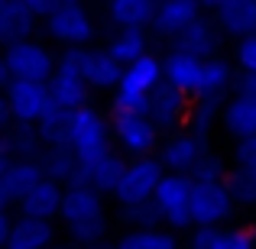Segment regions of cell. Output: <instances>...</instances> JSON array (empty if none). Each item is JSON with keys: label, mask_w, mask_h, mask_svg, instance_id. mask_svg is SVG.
<instances>
[{"label": "cell", "mask_w": 256, "mask_h": 249, "mask_svg": "<svg viewBox=\"0 0 256 249\" xmlns=\"http://www.w3.org/2000/svg\"><path fill=\"white\" fill-rule=\"evenodd\" d=\"M227 175H230V165H227V159L220 156V152L208 149L204 156L198 159V165H194V172L188 175L192 181H201V185H224Z\"/></svg>", "instance_id": "34"}, {"label": "cell", "mask_w": 256, "mask_h": 249, "mask_svg": "<svg viewBox=\"0 0 256 249\" xmlns=\"http://www.w3.org/2000/svg\"><path fill=\"white\" fill-rule=\"evenodd\" d=\"M56 224L52 220H32V217H16L13 220L6 249H52L56 246Z\"/></svg>", "instance_id": "25"}, {"label": "cell", "mask_w": 256, "mask_h": 249, "mask_svg": "<svg viewBox=\"0 0 256 249\" xmlns=\"http://www.w3.org/2000/svg\"><path fill=\"white\" fill-rule=\"evenodd\" d=\"M114 249H182V240L172 230H124L114 240Z\"/></svg>", "instance_id": "30"}, {"label": "cell", "mask_w": 256, "mask_h": 249, "mask_svg": "<svg viewBox=\"0 0 256 249\" xmlns=\"http://www.w3.org/2000/svg\"><path fill=\"white\" fill-rule=\"evenodd\" d=\"M166 178V168L159 165V159H136V162L126 165V175L120 181V188L114 191V201H117L120 211H133V207L152 204L156 198L159 181Z\"/></svg>", "instance_id": "7"}, {"label": "cell", "mask_w": 256, "mask_h": 249, "mask_svg": "<svg viewBox=\"0 0 256 249\" xmlns=\"http://www.w3.org/2000/svg\"><path fill=\"white\" fill-rule=\"evenodd\" d=\"M62 201H65V188L58 181L42 178L23 201L16 204L20 217H32V220H52L56 224L58 211H62Z\"/></svg>", "instance_id": "23"}, {"label": "cell", "mask_w": 256, "mask_h": 249, "mask_svg": "<svg viewBox=\"0 0 256 249\" xmlns=\"http://www.w3.org/2000/svg\"><path fill=\"white\" fill-rule=\"evenodd\" d=\"M82 75L91 91H117L120 78H124V65L104 45H91V49H82Z\"/></svg>", "instance_id": "19"}, {"label": "cell", "mask_w": 256, "mask_h": 249, "mask_svg": "<svg viewBox=\"0 0 256 249\" xmlns=\"http://www.w3.org/2000/svg\"><path fill=\"white\" fill-rule=\"evenodd\" d=\"M126 165H130V159L114 149L110 156H104L100 162H94L88 168V188H94V191L104 194V198L107 194L114 198V191L120 188V181H124V175H126Z\"/></svg>", "instance_id": "28"}, {"label": "cell", "mask_w": 256, "mask_h": 249, "mask_svg": "<svg viewBox=\"0 0 256 249\" xmlns=\"http://www.w3.org/2000/svg\"><path fill=\"white\" fill-rule=\"evenodd\" d=\"M234 55H237V68H244V75L253 78V75H256V36L240 39Z\"/></svg>", "instance_id": "38"}, {"label": "cell", "mask_w": 256, "mask_h": 249, "mask_svg": "<svg viewBox=\"0 0 256 249\" xmlns=\"http://www.w3.org/2000/svg\"><path fill=\"white\" fill-rule=\"evenodd\" d=\"M36 26L42 23L30 13L26 0H0V49H10V45L32 39Z\"/></svg>", "instance_id": "21"}, {"label": "cell", "mask_w": 256, "mask_h": 249, "mask_svg": "<svg viewBox=\"0 0 256 249\" xmlns=\"http://www.w3.org/2000/svg\"><path fill=\"white\" fill-rule=\"evenodd\" d=\"M156 10L159 3L152 0H110L104 6V19L114 26V32H150Z\"/></svg>", "instance_id": "18"}, {"label": "cell", "mask_w": 256, "mask_h": 249, "mask_svg": "<svg viewBox=\"0 0 256 249\" xmlns=\"http://www.w3.org/2000/svg\"><path fill=\"white\" fill-rule=\"evenodd\" d=\"M192 188H194V181L188 175H166L159 181L152 204H156L159 220H162L166 230H172V233L194 230V224H192Z\"/></svg>", "instance_id": "6"}, {"label": "cell", "mask_w": 256, "mask_h": 249, "mask_svg": "<svg viewBox=\"0 0 256 249\" xmlns=\"http://www.w3.org/2000/svg\"><path fill=\"white\" fill-rule=\"evenodd\" d=\"M230 156H234V168L256 175V136L253 139H244V143H234Z\"/></svg>", "instance_id": "37"}, {"label": "cell", "mask_w": 256, "mask_h": 249, "mask_svg": "<svg viewBox=\"0 0 256 249\" xmlns=\"http://www.w3.org/2000/svg\"><path fill=\"white\" fill-rule=\"evenodd\" d=\"M58 220L65 224L75 249H100L110 233V214L104 207V194L94 188H65V201Z\"/></svg>", "instance_id": "1"}, {"label": "cell", "mask_w": 256, "mask_h": 249, "mask_svg": "<svg viewBox=\"0 0 256 249\" xmlns=\"http://www.w3.org/2000/svg\"><path fill=\"white\" fill-rule=\"evenodd\" d=\"M110 130H114V146L120 156L130 162L136 159H156L162 133L152 126L146 113H110Z\"/></svg>", "instance_id": "4"}, {"label": "cell", "mask_w": 256, "mask_h": 249, "mask_svg": "<svg viewBox=\"0 0 256 249\" xmlns=\"http://www.w3.org/2000/svg\"><path fill=\"white\" fill-rule=\"evenodd\" d=\"M10 81H13V78H10V68H6L4 55H0V94H4L6 87H10Z\"/></svg>", "instance_id": "42"}, {"label": "cell", "mask_w": 256, "mask_h": 249, "mask_svg": "<svg viewBox=\"0 0 256 249\" xmlns=\"http://www.w3.org/2000/svg\"><path fill=\"white\" fill-rule=\"evenodd\" d=\"M201 71H204V62L194 55H185L178 49H169L162 55V81L182 91L185 97H198V84H201Z\"/></svg>", "instance_id": "20"}, {"label": "cell", "mask_w": 256, "mask_h": 249, "mask_svg": "<svg viewBox=\"0 0 256 249\" xmlns=\"http://www.w3.org/2000/svg\"><path fill=\"white\" fill-rule=\"evenodd\" d=\"M39 165H42L46 178L58 181L62 188H82V185H88V172L82 168V162L75 159L72 149H46L42 159H39Z\"/></svg>", "instance_id": "26"}, {"label": "cell", "mask_w": 256, "mask_h": 249, "mask_svg": "<svg viewBox=\"0 0 256 249\" xmlns=\"http://www.w3.org/2000/svg\"><path fill=\"white\" fill-rule=\"evenodd\" d=\"M188 113H192V97H185L182 91L169 87L166 81L150 94V113H146V117L152 120V126H156L162 136L185 130L188 126Z\"/></svg>", "instance_id": "12"}, {"label": "cell", "mask_w": 256, "mask_h": 249, "mask_svg": "<svg viewBox=\"0 0 256 249\" xmlns=\"http://www.w3.org/2000/svg\"><path fill=\"white\" fill-rule=\"evenodd\" d=\"M46 84H49V94H52V107H62V110H72V113L88 107L91 87L82 75V49H65L58 55L56 75Z\"/></svg>", "instance_id": "5"}, {"label": "cell", "mask_w": 256, "mask_h": 249, "mask_svg": "<svg viewBox=\"0 0 256 249\" xmlns=\"http://www.w3.org/2000/svg\"><path fill=\"white\" fill-rule=\"evenodd\" d=\"M4 143H6V156L10 159H30V162H39L42 159V143H39V133L36 126H20L13 123L10 130L4 133Z\"/></svg>", "instance_id": "32"}, {"label": "cell", "mask_w": 256, "mask_h": 249, "mask_svg": "<svg viewBox=\"0 0 256 249\" xmlns=\"http://www.w3.org/2000/svg\"><path fill=\"white\" fill-rule=\"evenodd\" d=\"M42 29L49 39H56L65 49H91L98 36V19L84 3L75 0H56L52 13L42 19Z\"/></svg>", "instance_id": "3"}, {"label": "cell", "mask_w": 256, "mask_h": 249, "mask_svg": "<svg viewBox=\"0 0 256 249\" xmlns=\"http://www.w3.org/2000/svg\"><path fill=\"white\" fill-rule=\"evenodd\" d=\"M234 91H237V75H234V65L227 62L224 55L208 58V62H204V71H201L198 97H208V100H227ZM198 97H194V100H198Z\"/></svg>", "instance_id": "27"}, {"label": "cell", "mask_w": 256, "mask_h": 249, "mask_svg": "<svg viewBox=\"0 0 256 249\" xmlns=\"http://www.w3.org/2000/svg\"><path fill=\"white\" fill-rule=\"evenodd\" d=\"M201 13H204V3H198V0H166V3H159L150 32L156 39H166V42L172 45Z\"/></svg>", "instance_id": "15"}, {"label": "cell", "mask_w": 256, "mask_h": 249, "mask_svg": "<svg viewBox=\"0 0 256 249\" xmlns=\"http://www.w3.org/2000/svg\"><path fill=\"white\" fill-rule=\"evenodd\" d=\"M220 113H224V100H208V97H198L192 100V113H188V133L201 139V143L211 146V133L214 126L220 123Z\"/></svg>", "instance_id": "31"}, {"label": "cell", "mask_w": 256, "mask_h": 249, "mask_svg": "<svg viewBox=\"0 0 256 249\" xmlns=\"http://www.w3.org/2000/svg\"><path fill=\"white\" fill-rule=\"evenodd\" d=\"M220 130H224L234 143H244V139H253L256 136V94L237 87V91L224 100Z\"/></svg>", "instance_id": "16"}, {"label": "cell", "mask_w": 256, "mask_h": 249, "mask_svg": "<svg viewBox=\"0 0 256 249\" xmlns=\"http://www.w3.org/2000/svg\"><path fill=\"white\" fill-rule=\"evenodd\" d=\"M26 6H30V13H32V16L39 19V23H42V19H46V16L52 13V6H56V0H26Z\"/></svg>", "instance_id": "39"}, {"label": "cell", "mask_w": 256, "mask_h": 249, "mask_svg": "<svg viewBox=\"0 0 256 249\" xmlns=\"http://www.w3.org/2000/svg\"><path fill=\"white\" fill-rule=\"evenodd\" d=\"M10 230H13V217H10V211H4V207H0V249H6Z\"/></svg>", "instance_id": "40"}, {"label": "cell", "mask_w": 256, "mask_h": 249, "mask_svg": "<svg viewBox=\"0 0 256 249\" xmlns=\"http://www.w3.org/2000/svg\"><path fill=\"white\" fill-rule=\"evenodd\" d=\"M68 149L75 152V159L88 172L94 162H100L104 156L114 152V130H110V113H100L98 107H82L72 113V136Z\"/></svg>", "instance_id": "2"}, {"label": "cell", "mask_w": 256, "mask_h": 249, "mask_svg": "<svg viewBox=\"0 0 256 249\" xmlns=\"http://www.w3.org/2000/svg\"><path fill=\"white\" fill-rule=\"evenodd\" d=\"M4 100L10 107L13 123H20V126H36L52 110L49 84H42V81H10V87L4 91Z\"/></svg>", "instance_id": "10"}, {"label": "cell", "mask_w": 256, "mask_h": 249, "mask_svg": "<svg viewBox=\"0 0 256 249\" xmlns=\"http://www.w3.org/2000/svg\"><path fill=\"white\" fill-rule=\"evenodd\" d=\"M42 178H46V172H42L39 162L13 159V162L6 165L4 178H0V207H4V211H6V207H16Z\"/></svg>", "instance_id": "17"}, {"label": "cell", "mask_w": 256, "mask_h": 249, "mask_svg": "<svg viewBox=\"0 0 256 249\" xmlns=\"http://www.w3.org/2000/svg\"><path fill=\"white\" fill-rule=\"evenodd\" d=\"M4 62H6V68H10L13 81H42L46 84L52 75H56L58 58L46 42L26 39V42H20V45L4 49Z\"/></svg>", "instance_id": "8"}, {"label": "cell", "mask_w": 256, "mask_h": 249, "mask_svg": "<svg viewBox=\"0 0 256 249\" xmlns=\"http://www.w3.org/2000/svg\"><path fill=\"white\" fill-rule=\"evenodd\" d=\"M227 191H230L234 204L244 207V211H256V175L250 172H240V168H230L227 175Z\"/></svg>", "instance_id": "35"}, {"label": "cell", "mask_w": 256, "mask_h": 249, "mask_svg": "<svg viewBox=\"0 0 256 249\" xmlns=\"http://www.w3.org/2000/svg\"><path fill=\"white\" fill-rule=\"evenodd\" d=\"M204 10H211L224 39L240 42L256 36V0H220V3H204Z\"/></svg>", "instance_id": "14"}, {"label": "cell", "mask_w": 256, "mask_h": 249, "mask_svg": "<svg viewBox=\"0 0 256 249\" xmlns=\"http://www.w3.org/2000/svg\"><path fill=\"white\" fill-rule=\"evenodd\" d=\"M13 126V117H10V107H6V100H4V94H0V136H4L6 130Z\"/></svg>", "instance_id": "41"}, {"label": "cell", "mask_w": 256, "mask_h": 249, "mask_svg": "<svg viewBox=\"0 0 256 249\" xmlns=\"http://www.w3.org/2000/svg\"><path fill=\"white\" fill-rule=\"evenodd\" d=\"M208 149H211V146L201 143L194 133L178 130V133H169V136H162L156 159H159V165L166 168V175H192L194 165H198V159L204 156Z\"/></svg>", "instance_id": "11"}, {"label": "cell", "mask_w": 256, "mask_h": 249, "mask_svg": "<svg viewBox=\"0 0 256 249\" xmlns=\"http://www.w3.org/2000/svg\"><path fill=\"white\" fill-rule=\"evenodd\" d=\"M104 49L126 68V65L140 62L143 55H150V36L146 32H114Z\"/></svg>", "instance_id": "33"}, {"label": "cell", "mask_w": 256, "mask_h": 249, "mask_svg": "<svg viewBox=\"0 0 256 249\" xmlns=\"http://www.w3.org/2000/svg\"><path fill=\"white\" fill-rule=\"evenodd\" d=\"M39 143L42 149H68V136H72V110L52 107L42 120L36 123Z\"/></svg>", "instance_id": "29"}, {"label": "cell", "mask_w": 256, "mask_h": 249, "mask_svg": "<svg viewBox=\"0 0 256 249\" xmlns=\"http://www.w3.org/2000/svg\"><path fill=\"white\" fill-rule=\"evenodd\" d=\"M126 230H159L162 220H159L156 204H143V207H133V211H120Z\"/></svg>", "instance_id": "36"}, {"label": "cell", "mask_w": 256, "mask_h": 249, "mask_svg": "<svg viewBox=\"0 0 256 249\" xmlns=\"http://www.w3.org/2000/svg\"><path fill=\"white\" fill-rule=\"evenodd\" d=\"M159 84H162V55L150 52V55H143L140 62H133V65L124 68V78H120L117 91L136 94V97H150Z\"/></svg>", "instance_id": "24"}, {"label": "cell", "mask_w": 256, "mask_h": 249, "mask_svg": "<svg viewBox=\"0 0 256 249\" xmlns=\"http://www.w3.org/2000/svg\"><path fill=\"white\" fill-rule=\"evenodd\" d=\"M237 87H244V91L256 94V75H253V78H244V84H237Z\"/></svg>", "instance_id": "43"}, {"label": "cell", "mask_w": 256, "mask_h": 249, "mask_svg": "<svg viewBox=\"0 0 256 249\" xmlns=\"http://www.w3.org/2000/svg\"><path fill=\"white\" fill-rule=\"evenodd\" d=\"M188 249H256V227H218V230H192Z\"/></svg>", "instance_id": "22"}, {"label": "cell", "mask_w": 256, "mask_h": 249, "mask_svg": "<svg viewBox=\"0 0 256 249\" xmlns=\"http://www.w3.org/2000/svg\"><path fill=\"white\" fill-rule=\"evenodd\" d=\"M237 211L227 185H201L194 181L192 188V224L194 230H218L230 227V217Z\"/></svg>", "instance_id": "9"}, {"label": "cell", "mask_w": 256, "mask_h": 249, "mask_svg": "<svg viewBox=\"0 0 256 249\" xmlns=\"http://www.w3.org/2000/svg\"><path fill=\"white\" fill-rule=\"evenodd\" d=\"M220 45H224V32H220V26L214 23L211 10H204L169 45V49H178V52H185V55H194V58H201V62H208V58H218L220 55Z\"/></svg>", "instance_id": "13"}]
</instances>
